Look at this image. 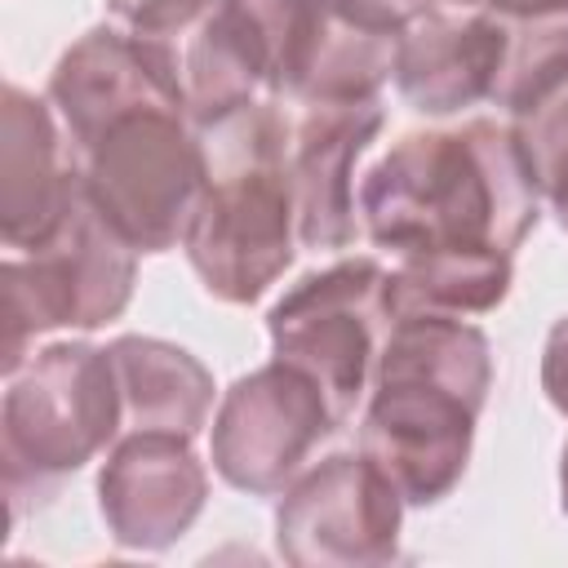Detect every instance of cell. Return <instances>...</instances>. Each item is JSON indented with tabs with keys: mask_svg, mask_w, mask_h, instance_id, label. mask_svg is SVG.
<instances>
[{
	"mask_svg": "<svg viewBox=\"0 0 568 568\" xmlns=\"http://www.w3.org/2000/svg\"><path fill=\"white\" fill-rule=\"evenodd\" d=\"M404 497L373 457L311 462L275 501V550L293 568H377L399 555Z\"/></svg>",
	"mask_w": 568,
	"mask_h": 568,
	"instance_id": "10",
	"label": "cell"
},
{
	"mask_svg": "<svg viewBox=\"0 0 568 568\" xmlns=\"http://www.w3.org/2000/svg\"><path fill=\"white\" fill-rule=\"evenodd\" d=\"M564 84H568V9L541 18H506V58L488 102L506 120H519Z\"/></svg>",
	"mask_w": 568,
	"mask_h": 568,
	"instance_id": "19",
	"label": "cell"
},
{
	"mask_svg": "<svg viewBox=\"0 0 568 568\" xmlns=\"http://www.w3.org/2000/svg\"><path fill=\"white\" fill-rule=\"evenodd\" d=\"M138 257L142 253L93 209L84 186H75L58 231L0 262L4 373H13L44 333H89L120 320L133 302Z\"/></svg>",
	"mask_w": 568,
	"mask_h": 568,
	"instance_id": "5",
	"label": "cell"
},
{
	"mask_svg": "<svg viewBox=\"0 0 568 568\" xmlns=\"http://www.w3.org/2000/svg\"><path fill=\"white\" fill-rule=\"evenodd\" d=\"M49 106L58 111L75 155L111 124L146 111H186L182 58L169 40L129 27H89L49 71Z\"/></svg>",
	"mask_w": 568,
	"mask_h": 568,
	"instance_id": "11",
	"label": "cell"
},
{
	"mask_svg": "<svg viewBox=\"0 0 568 568\" xmlns=\"http://www.w3.org/2000/svg\"><path fill=\"white\" fill-rule=\"evenodd\" d=\"M337 430L342 422L320 382L271 355V364L222 390L209 426V457L231 488L280 497Z\"/></svg>",
	"mask_w": 568,
	"mask_h": 568,
	"instance_id": "9",
	"label": "cell"
},
{
	"mask_svg": "<svg viewBox=\"0 0 568 568\" xmlns=\"http://www.w3.org/2000/svg\"><path fill=\"white\" fill-rule=\"evenodd\" d=\"M395 53H399V36L346 22L324 4V18H320L315 44L306 53L293 102H302V106L377 102L382 84L395 80Z\"/></svg>",
	"mask_w": 568,
	"mask_h": 568,
	"instance_id": "18",
	"label": "cell"
},
{
	"mask_svg": "<svg viewBox=\"0 0 568 568\" xmlns=\"http://www.w3.org/2000/svg\"><path fill=\"white\" fill-rule=\"evenodd\" d=\"M510 124L528 155L541 209H550L555 222L568 231V84L555 89L546 102H537L528 115H519Z\"/></svg>",
	"mask_w": 568,
	"mask_h": 568,
	"instance_id": "20",
	"label": "cell"
},
{
	"mask_svg": "<svg viewBox=\"0 0 568 568\" xmlns=\"http://www.w3.org/2000/svg\"><path fill=\"white\" fill-rule=\"evenodd\" d=\"M390 320V266L377 257H342L302 275L271 302L266 337L275 359H288L320 382L346 426L368 395Z\"/></svg>",
	"mask_w": 568,
	"mask_h": 568,
	"instance_id": "6",
	"label": "cell"
},
{
	"mask_svg": "<svg viewBox=\"0 0 568 568\" xmlns=\"http://www.w3.org/2000/svg\"><path fill=\"white\" fill-rule=\"evenodd\" d=\"M506 58V18L484 9H430L404 36L395 53L399 98L430 120L462 115L493 98Z\"/></svg>",
	"mask_w": 568,
	"mask_h": 568,
	"instance_id": "15",
	"label": "cell"
},
{
	"mask_svg": "<svg viewBox=\"0 0 568 568\" xmlns=\"http://www.w3.org/2000/svg\"><path fill=\"white\" fill-rule=\"evenodd\" d=\"M75 160L84 195L138 253L182 248L204 191V151L186 111L129 115Z\"/></svg>",
	"mask_w": 568,
	"mask_h": 568,
	"instance_id": "7",
	"label": "cell"
},
{
	"mask_svg": "<svg viewBox=\"0 0 568 568\" xmlns=\"http://www.w3.org/2000/svg\"><path fill=\"white\" fill-rule=\"evenodd\" d=\"M359 226L390 257L430 248L515 253L537 217L541 195L510 120H462L413 129L359 173Z\"/></svg>",
	"mask_w": 568,
	"mask_h": 568,
	"instance_id": "1",
	"label": "cell"
},
{
	"mask_svg": "<svg viewBox=\"0 0 568 568\" xmlns=\"http://www.w3.org/2000/svg\"><path fill=\"white\" fill-rule=\"evenodd\" d=\"M337 18L386 31V36H404L422 13H430L439 0H324Z\"/></svg>",
	"mask_w": 568,
	"mask_h": 568,
	"instance_id": "22",
	"label": "cell"
},
{
	"mask_svg": "<svg viewBox=\"0 0 568 568\" xmlns=\"http://www.w3.org/2000/svg\"><path fill=\"white\" fill-rule=\"evenodd\" d=\"M204 191L182 253L213 302L253 306L297 257V209L288 182L293 120L280 98H248L195 124Z\"/></svg>",
	"mask_w": 568,
	"mask_h": 568,
	"instance_id": "3",
	"label": "cell"
},
{
	"mask_svg": "<svg viewBox=\"0 0 568 568\" xmlns=\"http://www.w3.org/2000/svg\"><path fill=\"white\" fill-rule=\"evenodd\" d=\"M106 9L120 27L169 40V36H186L213 9V0H106Z\"/></svg>",
	"mask_w": 568,
	"mask_h": 568,
	"instance_id": "21",
	"label": "cell"
},
{
	"mask_svg": "<svg viewBox=\"0 0 568 568\" xmlns=\"http://www.w3.org/2000/svg\"><path fill=\"white\" fill-rule=\"evenodd\" d=\"M324 0H213L186 31V115L204 124L248 98L293 102Z\"/></svg>",
	"mask_w": 568,
	"mask_h": 568,
	"instance_id": "8",
	"label": "cell"
},
{
	"mask_svg": "<svg viewBox=\"0 0 568 568\" xmlns=\"http://www.w3.org/2000/svg\"><path fill=\"white\" fill-rule=\"evenodd\" d=\"M559 510L568 515V439L559 448Z\"/></svg>",
	"mask_w": 568,
	"mask_h": 568,
	"instance_id": "25",
	"label": "cell"
},
{
	"mask_svg": "<svg viewBox=\"0 0 568 568\" xmlns=\"http://www.w3.org/2000/svg\"><path fill=\"white\" fill-rule=\"evenodd\" d=\"M382 102L351 106H306L293 120L288 182L297 209V244L311 253H342L355 244L359 226V182L355 164L382 133Z\"/></svg>",
	"mask_w": 568,
	"mask_h": 568,
	"instance_id": "13",
	"label": "cell"
},
{
	"mask_svg": "<svg viewBox=\"0 0 568 568\" xmlns=\"http://www.w3.org/2000/svg\"><path fill=\"white\" fill-rule=\"evenodd\" d=\"M515 280V253L501 248H430L395 257L390 302L395 311L488 315L506 302Z\"/></svg>",
	"mask_w": 568,
	"mask_h": 568,
	"instance_id": "17",
	"label": "cell"
},
{
	"mask_svg": "<svg viewBox=\"0 0 568 568\" xmlns=\"http://www.w3.org/2000/svg\"><path fill=\"white\" fill-rule=\"evenodd\" d=\"M209 501V470L191 435L124 430L98 470V515L115 546L160 555L191 532Z\"/></svg>",
	"mask_w": 568,
	"mask_h": 568,
	"instance_id": "12",
	"label": "cell"
},
{
	"mask_svg": "<svg viewBox=\"0 0 568 568\" xmlns=\"http://www.w3.org/2000/svg\"><path fill=\"white\" fill-rule=\"evenodd\" d=\"M493 390V342L466 315L395 311L359 413V453L408 506H439L466 475Z\"/></svg>",
	"mask_w": 568,
	"mask_h": 568,
	"instance_id": "2",
	"label": "cell"
},
{
	"mask_svg": "<svg viewBox=\"0 0 568 568\" xmlns=\"http://www.w3.org/2000/svg\"><path fill=\"white\" fill-rule=\"evenodd\" d=\"M80 186L75 146L49 98L4 84L0 93V235L9 253L49 240Z\"/></svg>",
	"mask_w": 568,
	"mask_h": 568,
	"instance_id": "14",
	"label": "cell"
},
{
	"mask_svg": "<svg viewBox=\"0 0 568 568\" xmlns=\"http://www.w3.org/2000/svg\"><path fill=\"white\" fill-rule=\"evenodd\" d=\"M106 351L120 377L124 430H173L195 439L209 426L217 386L186 346L146 333H120L106 342Z\"/></svg>",
	"mask_w": 568,
	"mask_h": 568,
	"instance_id": "16",
	"label": "cell"
},
{
	"mask_svg": "<svg viewBox=\"0 0 568 568\" xmlns=\"http://www.w3.org/2000/svg\"><path fill=\"white\" fill-rule=\"evenodd\" d=\"M541 390L555 413L568 417V315L550 324L546 346H541Z\"/></svg>",
	"mask_w": 568,
	"mask_h": 568,
	"instance_id": "23",
	"label": "cell"
},
{
	"mask_svg": "<svg viewBox=\"0 0 568 568\" xmlns=\"http://www.w3.org/2000/svg\"><path fill=\"white\" fill-rule=\"evenodd\" d=\"M453 9H484L497 18H541V13H564L568 0H448Z\"/></svg>",
	"mask_w": 568,
	"mask_h": 568,
	"instance_id": "24",
	"label": "cell"
},
{
	"mask_svg": "<svg viewBox=\"0 0 568 568\" xmlns=\"http://www.w3.org/2000/svg\"><path fill=\"white\" fill-rule=\"evenodd\" d=\"M124 435L120 377L106 346L49 342L4 373L0 470L9 524L58 497V488Z\"/></svg>",
	"mask_w": 568,
	"mask_h": 568,
	"instance_id": "4",
	"label": "cell"
}]
</instances>
